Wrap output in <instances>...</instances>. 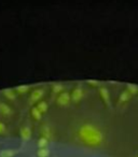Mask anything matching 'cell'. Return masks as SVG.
<instances>
[{"mask_svg": "<svg viewBox=\"0 0 138 157\" xmlns=\"http://www.w3.org/2000/svg\"><path fill=\"white\" fill-rule=\"evenodd\" d=\"M0 113L5 116H8V115H11L13 113V111H12V109L8 105H6L3 102H0Z\"/></svg>", "mask_w": 138, "mask_h": 157, "instance_id": "52a82bcc", "label": "cell"}, {"mask_svg": "<svg viewBox=\"0 0 138 157\" xmlns=\"http://www.w3.org/2000/svg\"><path fill=\"white\" fill-rule=\"evenodd\" d=\"M78 137L89 146H99L105 140L104 132L93 124L82 125L78 130Z\"/></svg>", "mask_w": 138, "mask_h": 157, "instance_id": "6da1fadb", "label": "cell"}, {"mask_svg": "<svg viewBox=\"0 0 138 157\" xmlns=\"http://www.w3.org/2000/svg\"><path fill=\"white\" fill-rule=\"evenodd\" d=\"M69 101H70V96H69L68 93H61V94L57 97V103H58L59 105H63V107L67 105L68 103H69Z\"/></svg>", "mask_w": 138, "mask_h": 157, "instance_id": "277c9868", "label": "cell"}, {"mask_svg": "<svg viewBox=\"0 0 138 157\" xmlns=\"http://www.w3.org/2000/svg\"><path fill=\"white\" fill-rule=\"evenodd\" d=\"M43 96V90H36L35 92L33 93V94L30 95V98H29V101H30V103H34V102H37L38 100H40L41 99V97Z\"/></svg>", "mask_w": 138, "mask_h": 157, "instance_id": "5b68a950", "label": "cell"}, {"mask_svg": "<svg viewBox=\"0 0 138 157\" xmlns=\"http://www.w3.org/2000/svg\"><path fill=\"white\" fill-rule=\"evenodd\" d=\"M3 94H5V96L7 97V98H9L10 100H14L15 99V94H14L13 92H12L11 90H3Z\"/></svg>", "mask_w": 138, "mask_h": 157, "instance_id": "5bb4252c", "label": "cell"}, {"mask_svg": "<svg viewBox=\"0 0 138 157\" xmlns=\"http://www.w3.org/2000/svg\"><path fill=\"white\" fill-rule=\"evenodd\" d=\"M6 131H7V127H6V125L3 124V123L0 122V135L6 133Z\"/></svg>", "mask_w": 138, "mask_h": 157, "instance_id": "ac0fdd59", "label": "cell"}, {"mask_svg": "<svg viewBox=\"0 0 138 157\" xmlns=\"http://www.w3.org/2000/svg\"><path fill=\"white\" fill-rule=\"evenodd\" d=\"M101 97H103L104 101L109 105V94H108V90L106 88H101Z\"/></svg>", "mask_w": 138, "mask_h": 157, "instance_id": "7c38bea8", "label": "cell"}, {"mask_svg": "<svg viewBox=\"0 0 138 157\" xmlns=\"http://www.w3.org/2000/svg\"><path fill=\"white\" fill-rule=\"evenodd\" d=\"M41 133H42V137L43 138H46V139H51V137H52V133H51V129L49 126H43L41 129Z\"/></svg>", "mask_w": 138, "mask_h": 157, "instance_id": "9c48e42d", "label": "cell"}, {"mask_svg": "<svg viewBox=\"0 0 138 157\" xmlns=\"http://www.w3.org/2000/svg\"><path fill=\"white\" fill-rule=\"evenodd\" d=\"M28 90V86L24 85V86H18V88H16V92L18 93V94H25V93Z\"/></svg>", "mask_w": 138, "mask_h": 157, "instance_id": "9a60e30c", "label": "cell"}, {"mask_svg": "<svg viewBox=\"0 0 138 157\" xmlns=\"http://www.w3.org/2000/svg\"><path fill=\"white\" fill-rule=\"evenodd\" d=\"M37 108L42 114L45 113V112L48 111V105H46L45 101H41V102H39V103H38V105H37Z\"/></svg>", "mask_w": 138, "mask_h": 157, "instance_id": "8fae6325", "label": "cell"}, {"mask_svg": "<svg viewBox=\"0 0 138 157\" xmlns=\"http://www.w3.org/2000/svg\"><path fill=\"white\" fill-rule=\"evenodd\" d=\"M128 99H129V93H127V92L123 93L122 96L120 97V101H121V102H124V101L128 100Z\"/></svg>", "mask_w": 138, "mask_h": 157, "instance_id": "2e32d148", "label": "cell"}, {"mask_svg": "<svg viewBox=\"0 0 138 157\" xmlns=\"http://www.w3.org/2000/svg\"><path fill=\"white\" fill-rule=\"evenodd\" d=\"M127 90H128L129 94H135V93L138 90V88L136 87L135 85H128V86H127Z\"/></svg>", "mask_w": 138, "mask_h": 157, "instance_id": "e0dca14e", "label": "cell"}, {"mask_svg": "<svg viewBox=\"0 0 138 157\" xmlns=\"http://www.w3.org/2000/svg\"><path fill=\"white\" fill-rule=\"evenodd\" d=\"M31 115H33V117L35 118V120L37 121H40L41 120V116H42V113L38 110V108H33L31 109Z\"/></svg>", "mask_w": 138, "mask_h": 157, "instance_id": "30bf717a", "label": "cell"}, {"mask_svg": "<svg viewBox=\"0 0 138 157\" xmlns=\"http://www.w3.org/2000/svg\"><path fill=\"white\" fill-rule=\"evenodd\" d=\"M82 97H83V90H82L80 87L75 88L73 92V95H71L73 100L75 101V102H79V101L82 99Z\"/></svg>", "mask_w": 138, "mask_h": 157, "instance_id": "8992f818", "label": "cell"}, {"mask_svg": "<svg viewBox=\"0 0 138 157\" xmlns=\"http://www.w3.org/2000/svg\"><path fill=\"white\" fill-rule=\"evenodd\" d=\"M51 154L50 150L49 147H42V148H39L37 152V156L38 157H49Z\"/></svg>", "mask_w": 138, "mask_h": 157, "instance_id": "ba28073f", "label": "cell"}, {"mask_svg": "<svg viewBox=\"0 0 138 157\" xmlns=\"http://www.w3.org/2000/svg\"><path fill=\"white\" fill-rule=\"evenodd\" d=\"M20 153L18 148H5L0 151V157H14Z\"/></svg>", "mask_w": 138, "mask_h": 157, "instance_id": "7a4b0ae2", "label": "cell"}, {"mask_svg": "<svg viewBox=\"0 0 138 157\" xmlns=\"http://www.w3.org/2000/svg\"><path fill=\"white\" fill-rule=\"evenodd\" d=\"M48 144H49V140L46 138H43L41 137L38 141V146L39 148H42V147H48Z\"/></svg>", "mask_w": 138, "mask_h": 157, "instance_id": "4fadbf2b", "label": "cell"}, {"mask_svg": "<svg viewBox=\"0 0 138 157\" xmlns=\"http://www.w3.org/2000/svg\"><path fill=\"white\" fill-rule=\"evenodd\" d=\"M20 135H21V138H22L23 141L27 142L31 139V129L29 128L28 126H25L21 129L20 131Z\"/></svg>", "mask_w": 138, "mask_h": 157, "instance_id": "3957f363", "label": "cell"}, {"mask_svg": "<svg viewBox=\"0 0 138 157\" xmlns=\"http://www.w3.org/2000/svg\"><path fill=\"white\" fill-rule=\"evenodd\" d=\"M61 85H54V92L55 93L61 92Z\"/></svg>", "mask_w": 138, "mask_h": 157, "instance_id": "d6986e66", "label": "cell"}]
</instances>
